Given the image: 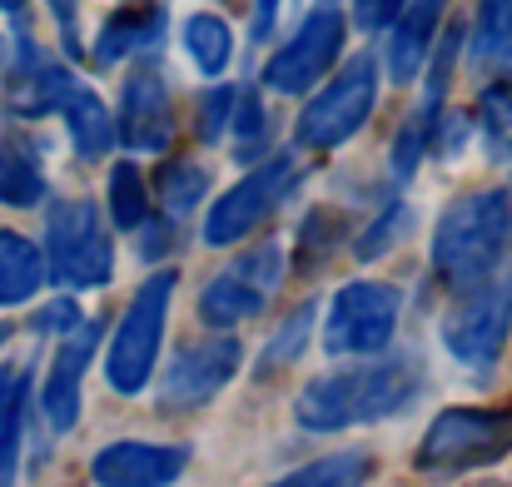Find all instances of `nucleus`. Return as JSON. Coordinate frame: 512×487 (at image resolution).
Listing matches in <instances>:
<instances>
[{
    "instance_id": "obj_3",
    "label": "nucleus",
    "mask_w": 512,
    "mask_h": 487,
    "mask_svg": "<svg viewBox=\"0 0 512 487\" xmlns=\"http://www.w3.org/2000/svg\"><path fill=\"white\" fill-rule=\"evenodd\" d=\"M512 453V408H448L428 423L418 443L423 473H473Z\"/></svg>"
},
{
    "instance_id": "obj_35",
    "label": "nucleus",
    "mask_w": 512,
    "mask_h": 487,
    "mask_svg": "<svg viewBox=\"0 0 512 487\" xmlns=\"http://www.w3.org/2000/svg\"><path fill=\"white\" fill-rule=\"evenodd\" d=\"M274 10H279V0H254V35H259V40L269 35V25H274Z\"/></svg>"
},
{
    "instance_id": "obj_19",
    "label": "nucleus",
    "mask_w": 512,
    "mask_h": 487,
    "mask_svg": "<svg viewBox=\"0 0 512 487\" xmlns=\"http://www.w3.org/2000/svg\"><path fill=\"white\" fill-rule=\"evenodd\" d=\"M40 284H45V254L25 234L0 229V309L25 304Z\"/></svg>"
},
{
    "instance_id": "obj_24",
    "label": "nucleus",
    "mask_w": 512,
    "mask_h": 487,
    "mask_svg": "<svg viewBox=\"0 0 512 487\" xmlns=\"http://www.w3.org/2000/svg\"><path fill=\"white\" fill-rule=\"evenodd\" d=\"M155 25H160L155 10H150V15H145V10H120V15H110L105 30H100V40H95V60H100V65L125 60L130 50H140V45L155 40Z\"/></svg>"
},
{
    "instance_id": "obj_13",
    "label": "nucleus",
    "mask_w": 512,
    "mask_h": 487,
    "mask_svg": "<svg viewBox=\"0 0 512 487\" xmlns=\"http://www.w3.org/2000/svg\"><path fill=\"white\" fill-rule=\"evenodd\" d=\"M189 453L170 443H110L95 453L90 478L100 487H170L184 478Z\"/></svg>"
},
{
    "instance_id": "obj_25",
    "label": "nucleus",
    "mask_w": 512,
    "mask_h": 487,
    "mask_svg": "<svg viewBox=\"0 0 512 487\" xmlns=\"http://www.w3.org/2000/svg\"><path fill=\"white\" fill-rule=\"evenodd\" d=\"M309 328H314V304H299V309L279 324V333L264 343V353H259V373H279V368H289V363L304 353Z\"/></svg>"
},
{
    "instance_id": "obj_31",
    "label": "nucleus",
    "mask_w": 512,
    "mask_h": 487,
    "mask_svg": "<svg viewBox=\"0 0 512 487\" xmlns=\"http://www.w3.org/2000/svg\"><path fill=\"white\" fill-rule=\"evenodd\" d=\"M408 0H353V25L358 30H388L403 15Z\"/></svg>"
},
{
    "instance_id": "obj_36",
    "label": "nucleus",
    "mask_w": 512,
    "mask_h": 487,
    "mask_svg": "<svg viewBox=\"0 0 512 487\" xmlns=\"http://www.w3.org/2000/svg\"><path fill=\"white\" fill-rule=\"evenodd\" d=\"M15 388H20V378H15V373H0V418H5V408H10Z\"/></svg>"
},
{
    "instance_id": "obj_29",
    "label": "nucleus",
    "mask_w": 512,
    "mask_h": 487,
    "mask_svg": "<svg viewBox=\"0 0 512 487\" xmlns=\"http://www.w3.org/2000/svg\"><path fill=\"white\" fill-rule=\"evenodd\" d=\"M234 135H239V155L249 160V155H259V140H269V120H264V110L244 95L239 100V110H234Z\"/></svg>"
},
{
    "instance_id": "obj_26",
    "label": "nucleus",
    "mask_w": 512,
    "mask_h": 487,
    "mask_svg": "<svg viewBox=\"0 0 512 487\" xmlns=\"http://www.w3.org/2000/svg\"><path fill=\"white\" fill-rule=\"evenodd\" d=\"M110 219L120 229H140L145 224V174L130 160L110 169Z\"/></svg>"
},
{
    "instance_id": "obj_37",
    "label": "nucleus",
    "mask_w": 512,
    "mask_h": 487,
    "mask_svg": "<svg viewBox=\"0 0 512 487\" xmlns=\"http://www.w3.org/2000/svg\"><path fill=\"white\" fill-rule=\"evenodd\" d=\"M0 343H5V328H0Z\"/></svg>"
},
{
    "instance_id": "obj_16",
    "label": "nucleus",
    "mask_w": 512,
    "mask_h": 487,
    "mask_svg": "<svg viewBox=\"0 0 512 487\" xmlns=\"http://www.w3.org/2000/svg\"><path fill=\"white\" fill-rule=\"evenodd\" d=\"M443 10H448V0H413V5H403V15L393 20V40H388V80L393 85H408L428 65V50H433Z\"/></svg>"
},
{
    "instance_id": "obj_18",
    "label": "nucleus",
    "mask_w": 512,
    "mask_h": 487,
    "mask_svg": "<svg viewBox=\"0 0 512 487\" xmlns=\"http://www.w3.org/2000/svg\"><path fill=\"white\" fill-rule=\"evenodd\" d=\"M60 115H65V125H70L75 150H80L85 160H105V150L115 145V120H110V110L100 105V95L85 90V85H70V95L60 100Z\"/></svg>"
},
{
    "instance_id": "obj_34",
    "label": "nucleus",
    "mask_w": 512,
    "mask_h": 487,
    "mask_svg": "<svg viewBox=\"0 0 512 487\" xmlns=\"http://www.w3.org/2000/svg\"><path fill=\"white\" fill-rule=\"evenodd\" d=\"M50 10H55V20H60L65 40L75 45V20H80V0H50Z\"/></svg>"
},
{
    "instance_id": "obj_14",
    "label": "nucleus",
    "mask_w": 512,
    "mask_h": 487,
    "mask_svg": "<svg viewBox=\"0 0 512 487\" xmlns=\"http://www.w3.org/2000/svg\"><path fill=\"white\" fill-rule=\"evenodd\" d=\"M170 135H174V115L160 70H135L125 80V95H120V140L130 150L160 155L170 145Z\"/></svg>"
},
{
    "instance_id": "obj_12",
    "label": "nucleus",
    "mask_w": 512,
    "mask_h": 487,
    "mask_svg": "<svg viewBox=\"0 0 512 487\" xmlns=\"http://www.w3.org/2000/svg\"><path fill=\"white\" fill-rule=\"evenodd\" d=\"M239 338H209V343H194L184 353H174L170 373L160 383V408L165 413H189L199 403H209L234 373H239Z\"/></svg>"
},
{
    "instance_id": "obj_28",
    "label": "nucleus",
    "mask_w": 512,
    "mask_h": 487,
    "mask_svg": "<svg viewBox=\"0 0 512 487\" xmlns=\"http://www.w3.org/2000/svg\"><path fill=\"white\" fill-rule=\"evenodd\" d=\"M483 130H488V145H493V155H503L512 145V85H493L488 95H483Z\"/></svg>"
},
{
    "instance_id": "obj_7",
    "label": "nucleus",
    "mask_w": 512,
    "mask_h": 487,
    "mask_svg": "<svg viewBox=\"0 0 512 487\" xmlns=\"http://www.w3.org/2000/svg\"><path fill=\"white\" fill-rule=\"evenodd\" d=\"M373 100H378V65L368 55L348 60L334 85L324 95H314L299 115V145L304 150H334L343 140H353L363 130V120L373 115Z\"/></svg>"
},
{
    "instance_id": "obj_21",
    "label": "nucleus",
    "mask_w": 512,
    "mask_h": 487,
    "mask_svg": "<svg viewBox=\"0 0 512 487\" xmlns=\"http://www.w3.org/2000/svg\"><path fill=\"white\" fill-rule=\"evenodd\" d=\"M473 65L478 70H512V0H483L478 5Z\"/></svg>"
},
{
    "instance_id": "obj_10",
    "label": "nucleus",
    "mask_w": 512,
    "mask_h": 487,
    "mask_svg": "<svg viewBox=\"0 0 512 487\" xmlns=\"http://www.w3.org/2000/svg\"><path fill=\"white\" fill-rule=\"evenodd\" d=\"M403 314V294L393 284H343L334 294L329 324H324V348L329 353H383Z\"/></svg>"
},
{
    "instance_id": "obj_5",
    "label": "nucleus",
    "mask_w": 512,
    "mask_h": 487,
    "mask_svg": "<svg viewBox=\"0 0 512 487\" xmlns=\"http://www.w3.org/2000/svg\"><path fill=\"white\" fill-rule=\"evenodd\" d=\"M110 269H115V249L100 224V209L90 199L55 204L45 224V274L75 289H95L110 279Z\"/></svg>"
},
{
    "instance_id": "obj_4",
    "label": "nucleus",
    "mask_w": 512,
    "mask_h": 487,
    "mask_svg": "<svg viewBox=\"0 0 512 487\" xmlns=\"http://www.w3.org/2000/svg\"><path fill=\"white\" fill-rule=\"evenodd\" d=\"M170 299H174V274L160 269L140 284V294L130 299L125 319L115 328V343H110V358H105V378L115 393H145L150 373H155V358H160V343H165V319H170Z\"/></svg>"
},
{
    "instance_id": "obj_11",
    "label": "nucleus",
    "mask_w": 512,
    "mask_h": 487,
    "mask_svg": "<svg viewBox=\"0 0 512 487\" xmlns=\"http://www.w3.org/2000/svg\"><path fill=\"white\" fill-rule=\"evenodd\" d=\"M343 50V15L339 10H314L299 35L264 65V85L279 90V95H304L324 70H334Z\"/></svg>"
},
{
    "instance_id": "obj_2",
    "label": "nucleus",
    "mask_w": 512,
    "mask_h": 487,
    "mask_svg": "<svg viewBox=\"0 0 512 487\" xmlns=\"http://www.w3.org/2000/svg\"><path fill=\"white\" fill-rule=\"evenodd\" d=\"M512 244V199L503 189H473L453 199L433 229V269L448 289L468 294L503 269Z\"/></svg>"
},
{
    "instance_id": "obj_30",
    "label": "nucleus",
    "mask_w": 512,
    "mask_h": 487,
    "mask_svg": "<svg viewBox=\"0 0 512 487\" xmlns=\"http://www.w3.org/2000/svg\"><path fill=\"white\" fill-rule=\"evenodd\" d=\"M403 224H408V209H403V204H393V209H388V214H383V219H378V224H373V229L358 239V259H378V254H383V249H388V244L403 234Z\"/></svg>"
},
{
    "instance_id": "obj_8",
    "label": "nucleus",
    "mask_w": 512,
    "mask_h": 487,
    "mask_svg": "<svg viewBox=\"0 0 512 487\" xmlns=\"http://www.w3.org/2000/svg\"><path fill=\"white\" fill-rule=\"evenodd\" d=\"M279 279H284V249L279 244H259V249L239 254L224 274H214L204 284L199 319L209 328H224L229 333L234 324H244V319H254L264 309V299L279 289Z\"/></svg>"
},
{
    "instance_id": "obj_27",
    "label": "nucleus",
    "mask_w": 512,
    "mask_h": 487,
    "mask_svg": "<svg viewBox=\"0 0 512 487\" xmlns=\"http://www.w3.org/2000/svg\"><path fill=\"white\" fill-rule=\"evenodd\" d=\"M204 189H209V174L194 160H174V164H165V174H160V199H165L170 219L189 214V209L204 199Z\"/></svg>"
},
{
    "instance_id": "obj_33",
    "label": "nucleus",
    "mask_w": 512,
    "mask_h": 487,
    "mask_svg": "<svg viewBox=\"0 0 512 487\" xmlns=\"http://www.w3.org/2000/svg\"><path fill=\"white\" fill-rule=\"evenodd\" d=\"M35 324H40V328H60V333H70V328L80 324V314H75V304H70V299H60V304H50V309H45V314H40Z\"/></svg>"
},
{
    "instance_id": "obj_22",
    "label": "nucleus",
    "mask_w": 512,
    "mask_h": 487,
    "mask_svg": "<svg viewBox=\"0 0 512 487\" xmlns=\"http://www.w3.org/2000/svg\"><path fill=\"white\" fill-rule=\"evenodd\" d=\"M184 50H189V60H194L204 75H224V65H229V55H234V35H229V25H224L219 15L199 10V15L184 20Z\"/></svg>"
},
{
    "instance_id": "obj_32",
    "label": "nucleus",
    "mask_w": 512,
    "mask_h": 487,
    "mask_svg": "<svg viewBox=\"0 0 512 487\" xmlns=\"http://www.w3.org/2000/svg\"><path fill=\"white\" fill-rule=\"evenodd\" d=\"M234 90H214L209 100H204V140H219V130L229 125V115H234Z\"/></svg>"
},
{
    "instance_id": "obj_15",
    "label": "nucleus",
    "mask_w": 512,
    "mask_h": 487,
    "mask_svg": "<svg viewBox=\"0 0 512 487\" xmlns=\"http://www.w3.org/2000/svg\"><path fill=\"white\" fill-rule=\"evenodd\" d=\"M95 338L100 328L95 324H80L65 333L55 363H50V378H45V393H40V408H45V423L55 433H70L75 418H80V378L90 368V353H95Z\"/></svg>"
},
{
    "instance_id": "obj_6",
    "label": "nucleus",
    "mask_w": 512,
    "mask_h": 487,
    "mask_svg": "<svg viewBox=\"0 0 512 487\" xmlns=\"http://www.w3.org/2000/svg\"><path fill=\"white\" fill-rule=\"evenodd\" d=\"M508 328H512V264L463 294V304L443 319V343H448V353L463 368L488 373L498 363V353H503Z\"/></svg>"
},
{
    "instance_id": "obj_23",
    "label": "nucleus",
    "mask_w": 512,
    "mask_h": 487,
    "mask_svg": "<svg viewBox=\"0 0 512 487\" xmlns=\"http://www.w3.org/2000/svg\"><path fill=\"white\" fill-rule=\"evenodd\" d=\"M368 478H373V458L353 448V453L319 458V463H309V468H299V473H289L269 487H363Z\"/></svg>"
},
{
    "instance_id": "obj_20",
    "label": "nucleus",
    "mask_w": 512,
    "mask_h": 487,
    "mask_svg": "<svg viewBox=\"0 0 512 487\" xmlns=\"http://www.w3.org/2000/svg\"><path fill=\"white\" fill-rule=\"evenodd\" d=\"M40 199H45L40 155L20 140H0V204L25 209V204H40Z\"/></svg>"
},
{
    "instance_id": "obj_1",
    "label": "nucleus",
    "mask_w": 512,
    "mask_h": 487,
    "mask_svg": "<svg viewBox=\"0 0 512 487\" xmlns=\"http://www.w3.org/2000/svg\"><path fill=\"white\" fill-rule=\"evenodd\" d=\"M423 388V373L413 358H383V363H363V368H343V373H329V378H314L294 413L304 428L314 433H339V428H353V423H378V418H393L403 413Z\"/></svg>"
},
{
    "instance_id": "obj_17",
    "label": "nucleus",
    "mask_w": 512,
    "mask_h": 487,
    "mask_svg": "<svg viewBox=\"0 0 512 487\" xmlns=\"http://www.w3.org/2000/svg\"><path fill=\"white\" fill-rule=\"evenodd\" d=\"M448 65H453V40L443 45V55L433 60V75H428V95H423V105L403 120V130H398V140H393V174L398 179H408L418 160H423V150L433 145V135H438V115H443V90H448Z\"/></svg>"
},
{
    "instance_id": "obj_9",
    "label": "nucleus",
    "mask_w": 512,
    "mask_h": 487,
    "mask_svg": "<svg viewBox=\"0 0 512 487\" xmlns=\"http://www.w3.org/2000/svg\"><path fill=\"white\" fill-rule=\"evenodd\" d=\"M294 179H299L294 155H274V160L259 164L254 174H244V179L209 209V219H204V244L224 249V244H239L244 234H254V229L284 204V194L294 189Z\"/></svg>"
}]
</instances>
